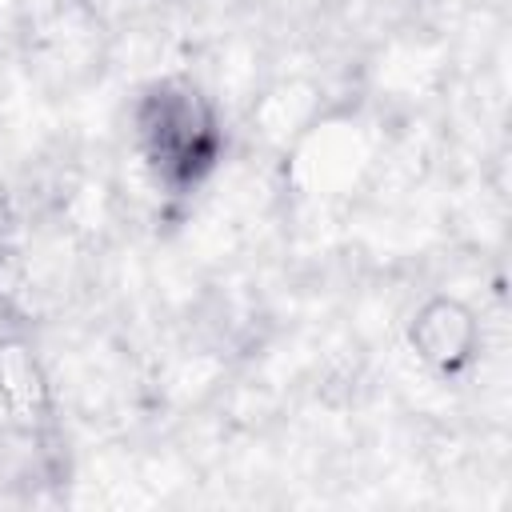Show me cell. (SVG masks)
Masks as SVG:
<instances>
[{"mask_svg": "<svg viewBox=\"0 0 512 512\" xmlns=\"http://www.w3.org/2000/svg\"><path fill=\"white\" fill-rule=\"evenodd\" d=\"M128 140L164 212H184L224 168L228 124L220 100L192 72H164L136 88Z\"/></svg>", "mask_w": 512, "mask_h": 512, "instance_id": "obj_1", "label": "cell"}, {"mask_svg": "<svg viewBox=\"0 0 512 512\" xmlns=\"http://www.w3.org/2000/svg\"><path fill=\"white\" fill-rule=\"evenodd\" d=\"M0 412L32 444H52L60 428V404L52 372L36 344L16 328L0 324Z\"/></svg>", "mask_w": 512, "mask_h": 512, "instance_id": "obj_2", "label": "cell"}, {"mask_svg": "<svg viewBox=\"0 0 512 512\" xmlns=\"http://www.w3.org/2000/svg\"><path fill=\"white\" fill-rule=\"evenodd\" d=\"M408 348L428 372L456 380L480 356V316L460 296H428L408 320Z\"/></svg>", "mask_w": 512, "mask_h": 512, "instance_id": "obj_3", "label": "cell"}]
</instances>
